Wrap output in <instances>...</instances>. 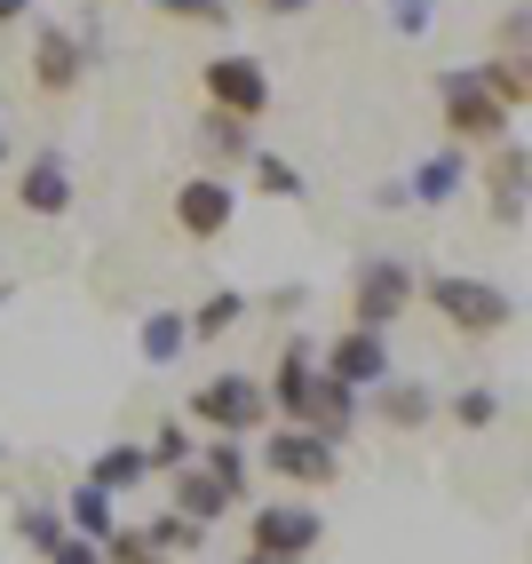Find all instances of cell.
<instances>
[{"mask_svg": "<svg viewBox=\"0 0 532 564\" xmlns=\"http://www.w3.org/2000/svg\"><path fill=\"white\" fill-rule=\"evenodd\" d=\"M413 294H422V303H430L453 334H469V343H485V334H509V326H517V294H509V286H492V279H469V271H430Z\"/></svg>", "mask_w": 532, "mask_h": 564, "instance_id": "obj_1", "label": "cell"}, {"mask_svg": "<svg viewBox=\"0 0 532 564\" xmlns=\"http://www.w3.org/2000/svg\"><path fill=\"white\" fill-rule=\"evenodd\" d=\"M192 422L247 445V430H271V398H262V382L247 366H231V373H207V382L192 390Z\"/></svg>", "mask_w": 532, "mask_h": 564, "instance_id": "obj_2", "label": "cell"}, {"mask_svg": "<svg viewBox=\"0 0 532 564\" xmlns=\"http://www.w3.org/2000/svg\"><path fill=\"white\" fill-rule=\"evenodd\" d=\"M413 262H398V254H366L358 262V279H350V326H366V334H390L405 311H413Z\"/></svg>", "mask_w": 532, "mask_h": 564, "instance_id": "obj_3", "label": "cell"}, {"mask_svg": "<svg viewBox=\"0 0 532 564\" xmlns=\"http://www.w3.org/2000/svg\"><path fill=\"white\" fill-rule=\"evenodd\" d=\"M199 88H207V111H222V120H247L254 128L262 111H271V72H262V56H247V48L207 56Z\"/></svg>", "mask_w": 532, "mask_h": 564, "instance_id": "obj_4", "label": "cell"}, {"mask_svg": "<svg viewBox=\"0 0 532 564\" xmlns=\"http://www.w3.org/2000/svg\"><path fill=\"white\" fill-rule=\"evenodd\" d=\"M262 469L286 477L294 494L311 501V494H326V485L341 477V445H326L318 430H271L262 437Z\"/></svg>", "mask_w": 532, "mask_h": 564, "instance_id": "obj_5", "label": "cell"}, {"mask_svg": "<svg viewBox=\"0 0 532 564\" xmlns=\"http://www.w3.org/2000/svg\"><path fill=\"white\" fill-rule=\"evenodd\" d=\"M247 541L271 549V556L311 564L318 541H326V509H318V501H254V509H247Z\"/></svg>", "mask_w": 532, "mask_h": 564, "instance_id": "obj_6", "label": "cell"}, {"mask_svg": "<svg viewBox=\"0 0 532 564\" xmlns=\"http://www.w3.org/2000/svg\"><path fill=\"white\" fill-rule=\"evenodd\" d=\"M318 373H326V382H341V390H358V398H373V390H382L390 382V334H366V326H341L334 334V343L318 350Z\"/></svg>", "mask_w": 532, "mask_h": 564, "instance_id": "obj_7", "label": "cell"}, {"mask_svg": "<svg viewBox=\"0 0 532 564\" xmlns=\"http://www.w3.org/2000/svg\"><path fill=\"white\" fill-rule=\"evenodd\" d=\"M231 223H239V192H231V183H222V175H183L175 183V231L183 239H222V231H231Z\"/></svg>", "mask_w": 532, "mask_h": 564, "instance_id": "obj_8", "label": "cell"}, {"mask_svg": "<svg viewBox=\"0 0 532 564\" xmlns=\"http://www.w3.org/2000/svg\"><path fill=\"white\" fill-rule=\"evenodd\" d=\"M437 104H445V128L462 135V143H501L509 135V111L492 104L469 72H437Z\"/></svg>", "mask_w": 532, "mask_h": 564, "instance_id": "obj_9", "label": "cell"}, {"mask_svg": "<svg viewBox=\"0 0 532 564\" xmlns=\"http://www.w3.org/2000/svg\"><path fill=\"white\" fill-rule=\"evenodd\" d=\"M311 382H318V343H311V334H294V343L279 350V366H271V382H262V398H271V422L302 430V405H311Z\"/></svg>", "mask_w": 532, "mask_h": 564, "instance_id": "obj_10", "label": "cell"}, {"mask_svg": "<svg viewBox=\"0 0 532 564\" xmlns=\"http://www.w3.org/2000/svg\"><path fill=\"white\" fill-rule=\"evenodd\" d=\"M17 207H24V215H41V223L72 215V167H64V152H56V143L24 160V175H17Z\"/></svg>", "mask_w": 532, "mask_h": 564, "instance_id": "obj_11", "label": "cell"}, {"mask_svg": "<svg viewBox=\"0 0 532 564\" xmlns=\"http://www.w3.org/2000/svg\"><path fill=\"white\" fill-rule=\"evenodd\" d=\"M524 175H532L524 135H501L492 143V167H485V192H492V215H501L509 231H524Z\"/></svg>", "mask_w": 532, "mask_h": 564, "instance_id": "obj_12", "label": "cell"}, {"mask_svg": "<svg viewBox=\"0 0 532 564\" xmlns=\"http://www.w3.org/2000/svg\"><path fill=\"white\" fill-rule=\"evenodd\" d=\"M88 72V41L80 32H41V48H32V88L41 96H72Z\"/></svg>", "mask_w": 532, "mask_h": 564, "instance_id": "obj_13", "label": "cell"}, {"mask_svg": "<svg viewBox=\"0 0 532 564\" xmlns=\"http://www.w3.org/2000/svg\"><path fill=\"white\" fill-rule=\"evenodd\" d=\"M366 422V398L358 390H341V382H326V373H318V382H311V405H302V430H318L326 445H341V437H350Z\"/></svg>", "mask_w": 532, "mask_h": 564, "instance_id": "obj_14", "label": "cell"}, {"mask_svg": "<svg viewBox=\"0 0 532 564\" xmlns=\"http://www.w3.org/2000/svg\"><path fill=\"white\" fill-rule=\"evenodd\" d=\"M167 509H175L183 524H199V533H207V524H222L239 501L222 494V485H215L207 469H175V477H167Z\"/></svg>", "mask_w": 532, "mask_h": 564, "instance_id": "obj_15", "label": "cell"}, {"mask_svg": "<svg viewBox=\"0 0 532 564\" xmlns=\"http://www.w3.org/2000/svg\"><path fill=\"white\" fill-rule=\"evenodd\" d=\"M64 533H80V541H111V533H120V501H111V494H96V485L80 477V485H72V494H64Z\"/></svg>", "mask_w": 532, "mask_h": 564, "instance_id": "obj_16", "label": "cell"}, {"mask_svg": "<svg viewBox=\"0 0 532 564\" xmlns=\"http://www.w3.org/2000/svg\"><path fill=\"white\" fill-rule=\"evenodd\" d=\"M462 183H469L462 152H430L422 167H413V183H405V207H445V199H462Z\"/></svg>", "mask_w": 532, "mask_h": 564, "instance_id": "obj_17", "label": "cell"}, {"mask_svg": "<svg viewBox=\"0 0 532 564\" xmlns=\"http://www.w3.org/2000/svg\"><path fill=\"white\" fill-rule=\"evenodd\" d=\"M430 413H437V398L422 382H405V373H390V382L373 390V422H382V430H422Z\"/></svg>", "mask_w": 532, "mask_h": 564, "instance_id": "obj_18", "label": "cell"}, {"mask_svg": "<svg viewBox=\"0 0 532 564\" xmlns=\"http://www.w3.org/2000/svg\"><path fill=\"white\" fill-rule=\"evenodd\" d=\"M135 350H143V366H183V350H192V326H183V311H143Z\"/></svg>", "mask_w": 532, "mask_h": 564, "instance_id": "obj_19", "label": "cell"}, {"mask_svg": "<svg viewBox=\"0 0 532 564\" xmlns=\"http://www.w3.org/2000/svg\"><path fill=\"white\" fill-rule=\"evenodd\" d=\"M192 469H207V477H215L231 501H247V494H254V454H247L239 437H215V445H199V462H192Z\"/></svg>", "mask_w": 532, "mask_h": 564, "instance_id": "obj_20", "label": "cell"}, {"mask_svg": "<svg viewBox=\"0 0 532 564\" xmlns=\"http://www.w3.org/2000/svg\"><path fill=\"white\" fill-rule=\"evenodd\" d=\"M247 311H254V303H247L239 286H215L199 311H183V326H192V343H222V334H231V326H239Z\"/></svg>", "mask_w": 532, "mask_h": 564, "instance_id": "obj_21", "label": "cell"}, {"mask_svg": "<svg viewBox=\"0 0 532 564\" xmlns=\"http://www.w3.org/2000/svg\"><path fill=\"white\" fill-rule=\"evenodd\" d=\"M151 477V462H143V445H104V454L88 462V485H96V494H128V485H143Z\"/></svg>", "mask_w": 532, "mask_h": 564, "instance_id": "obj_22", "label": "cell"}, {"mask_svg": "<svg viewBox=\"0 0 532 564\" xmlns=\"http://www.w3.org/2000/svg\"><path fill=\"white\" fill-rule=\"evenodd\" d=\"M135 533H143L151 556H167V564H183V556H199V549H207V533H199V524H183L175 509H167V517H151V524H135Z\"/></svg>", "mask_w": 532, "mask_h": 564, "instance_id": "obj_23", "label": "cell"}, {"mask_svg": "<svg viewBox=\"0 0 532 564\" xmlns=\"http://www.w3.org/2000/svg\"><path fill=\"white\" fill-rule=\"evenodd\" d=\"M247 175H254V192H271V199H311V175H302L294 160H279V152H247Z\"/></svg>", "mask_w": 532, "mask_h": 564, "instance_id": "obj_24", "label": "cell"}, {"mask_svg": "<svg viewBox=\"0 0 532 564\" xmlns=\"http://www.w3.org/2000/svg\"><path fill=\"white\" fill-rule=\"evenodd\" d=\"M143 462H151V477H175V469H192V462H199V437L183 430V413H175V422H160V437L143 445Z\"/></svg>", "mask_w": 532, "mask_h": 564, "instance_id": "obj_25", "label": "cell"}, {"mask_svg": "<svg viewBox=\"0 0 532 564\" xmlns=\"http://www.w3.org/2000/svg\"><path fill=\"white\" fill-rule=\"evenodd\" d=\"M469 80H477L492 104H501V111H524V64H517V56H485Z\"/></svg>", "mask_w": 532, "mask_h": 564, "instance_id": "obj_26", "label": "cell"}, {"mask_svg": "<svg viewBox=\"0 0 532 564\" xmlns=\"http://www.w3.org/2000/svg\"><path fill=\"white\" fill-rule=\"evenodd\" d=\"M17 533H24L32 556H48V549L64 541V509H56V501H24V509H17Z\"/></svg>", "mask_w": 532, "mask_h": 564, "instance_id": "obj_27", "label": "cell"}, {"mask_svg": "<svg viewBox=\"0 0 532 564\" xmlns=\"http://www.w3.org/2000/svg\"><path fill=\"white\" fill-rule=\"evenodd\" d=\"M492 422H501V390H492V382L453 390V430H492Z\"/></svg>", "mask_w": 532, "mask_h": 564, "instance_id": "obj_28", "label": "cell"}, {"mask_svg": "<svg viewBox=\"0 0 532 564\" xmlns=\"http://www.w3.org/2000/svg\"><path fill=\"white\" fill-rule=\"evenodd\" d=\"M199 143H207L215 160H247V152H254V128H247V120H222V111H207V120H199Z\"/></svg>", "mask_w": 532, "mask_h": 564, "instance_id": "obj_29", "label": "cell"}, {"mask_svg": "<svg viewBox=\"0 0 532 564\" xmlns=\"http://www.w3.org/2000/svg\"><path fill=\"white\" fill-rule=\"evenodd\" d=\"M160 17H175V24H231V0H160Z\"/></svg>", "mask_w": 532, "mask_h": 564, "instance_id": "obj_30", "label": "cell"}, {"mask_svg": "<svg viewBox=\"0 0 532 564\" xmlns=\"http://www.w3.org/2000/svg\"><path fill=\"white\" fill-rule=\"evenodd\" d=\"M382 17L413 41V32H430V24H437V0H382Z\"/></svg>", "mask_w": 532, "mask_h": 564, "instance_id": "obj_31", "label": "cell"}, {"mask_svg": "<svg viewBox=\"0 0 532 564\" xmlns=\"http://www.w3.org/2000/svg\"><path fill=\"white\" fill-rule=\"evenodd\" d=\"M104 564H167V556H151V549H143V533H135V524H120V533H111V541H104Z\"/></svg>", "mask_w": 532, "mask_h": 564, "instance_id": "obj_32", "label": "cell"}, {"mask_svg": "<svg viewBox=\"0 0 532 564\" xmlns=\"http://www.w3.org/2000/svg\"><path fill=\"white\" fill-rule=\"evenodd\" d=\"M524 41H532V9L517 0V9L501 17V56H517V64H524Z\"/></svg>", "mask_w": 532, "mask_h": 564, "instance_id": "obj_33", "label": "cell"}, {"mask_svg": "<svg viewBox=\"0 0 532 564\" xmlns=\"http://www.w3.org/2000/svg\"><path fill=\"white\" fill-rule=\"evenodd\" d=\"M41 564H104V549H96V541H80V533H64Z\"/></svg>", "mask_w": 532, "mask_h": 564, "instance_id": "obj_34", "label": "cell"}, {"mask_svg": "<svg viewBox=\"0 0 532 564\" xmlns=\"http://www.w3.org/2000/svg\"><path fill=\"white\" fill-rule=\"evenodd\" d=\"M32 9H41V0H0V24H24Z\"/></svg>", "mask_w": 532, "mask_h": 564, "instance_id": "obj_35", "label": "cell"}, {"mask_svg": "<svg viewBox=\"0 0 532 564\" xmlns=\"http://www.w3.org/2000/svg\"><path fill=\"white\" fill-rule=\"evenodd\" d=\"M262 9H271V17H302L311 0H262Z\"/></svg>", "mask_w": 532, "mask_h": 564, "instance_id": "obj_36", "label": "cell"}, {"mask_svg": "<svg viewBox=\"0 0 532 564\" xmlns=\"http://www.w3.org/2000/svg\"><path fill=\"white\" fill-rule=\"evenodd\" d=\"M239 564H294V556H271V549H247Z\"/></svg>", "mask_w": 532, "mask_h": 564, "instance_id": "obj_37", "label": "cell"}, {"mask_svg": "<svg viewBox=\"0 0 532 564\" xmlns=\"http://www.w3.org/2000/svg\"><path fill=\"white\" fill-rule=\"evenodd\" d=\"M9 303H17V286H9V279H0V311H9Z\"/></svg>", "mask_w": 532, "mask_h": 564, "instance_id": "obj_38", "label": "cell"}, {"mask_svg": "<svg viewBox=\"0 0 532 564\" xmlns=\"http://www.w3.org/2000/svg\"><path fill=\"white\" fill-rule=\"evenodd\" d=\"M0 152H9V128H0Z\"/></svg>", "mask_w": 532, "mask_h": 564, "instance_id": "obj_39", "label": "cell"}]
</instances>
